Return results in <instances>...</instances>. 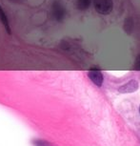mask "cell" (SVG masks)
<instances>
[{
  "mask_svg": "<svg viewBox=\"0 0 140 146\" xmlns=\"http://www.w3.org/2000/svg\"><path fill=\"white\" fill-rule=\"evenodd\" d=\"M34 144L35 146H52V144L50 142L46 141V140L43 139H36L34 141Z\"/></svg>",
  "mask_w": 140,
  "mask_h": 146,
  "instance_id": "cell-7",
  "label": "cell"
},
{
  "mask_svg": "<svg viewBox=\"0 0 140 146\" xmlns=\"http://www.w3.org/2000/svg\"><path fill=\"white\" fill-rule=\"evenodd\" d=\"M53 7H54L53 15H54V16H55V18L57 19V20H61L65 15V9L60 4H55Z\"/></svg>",
  "mask_w": 140,
  "mask_h": 146,
  "instance_id": "cell-4",
  "label": "cell"
},
{
  "mask_svg": "<svg viewBox=\"0 0 140 146\" xmlns=\"http://www.w3.org/2000/svg\"><path fill=\"white\" fill-rule=\"evenodd\" d=\"M139 88V84L137 80L135 79H131L127 83L121 85L119 88H118V92L120 93H133L135 92V91L138 90Z\"/></svg>",
  "mask_w": 140,
  "mask_h": 146,
  "instance_id": "cell-3",
  "label": "cell"
},
{
  "mask_svg": "<svg viewBox=\"0 0 140 146\" xmlns=\"http://www.w3.org/2000/svg\"><path fill=\"white\" fill-rule=\"evenodd\" d=\"M139 113H140V107H139Z\"/></svg>",
  "mask_w": 140,
  "mask_h": 146,
  "instance_id": "cell-9",
  "label": "cell"
},
{
  "mask_svg": "<svg viewBox=\"0 0 140 146\" xmlns=\"http://www.w3.org/2000/svg\"><path fill=\"white\" fill-rule=\"evenodd\" d=\"M0 20L3 23V25L5 28L7 29V31L10 33V28H9V23H8V19H7V16L5 15V13L2 10V8L0 7Z\"/></svg>",
  "mask_w": 140,
  "mask_h": 146,
  "instance_id": "cell-6",
  "label": "cell"
},
{
  "mask_svg": "<svg viewBox=\"0 0 140 146\" xmlns=\"http://www.w3.org/2000/svg\"><path fill=\"white\" fill-rule=\"evenodd\" d=\"M89 76L90 79L92 80L93 83L96 85L97 87H101L104 81V76L101 73V71L98 68H92L89 71Z\"/></svg>",
  "mask_w": 140,
  "mask_h": 146,
  "instance_id": "cell-2",
  "label": "cell"
},
{
  "mask_svg": "<svg viewBox=\"0 0 140 146\" xmlns=\"http://www.w3.org/2000/svg\"><path fill=\"white\" fill-rule=\"evenodd\" d=\"M92 0H77V8L80 11H85L90 8Z\"/></svg>",
  "mask_w": 140,
  "mask_h": 146,
  "instance_id": "cell-5",
  "label": "cell"
},
{
  "mask_svg": "<svg viewBox=\"0 0 140 146\" xmlns=\"http://www.w3.org/2000/svg\"><path fill=\"white\" fill-rule=\"evenodd\" d=\"M134 70L140 71V54L136 57L135 62H134Z\"/></svg>",
  "mask_w": 140,
  "mask_h": 146,
  "instance_id": "cell-8",
  "label": "cell"
},
{
  "mask_svg": "<svg viewBox=\"0 0 140 146\" xmlns=\"http://www.w3.org/2000/svg\"><path fill=\"white\" fill-rule=\"evenodd\" d=\"M93 6L98 13L106 15L112 12L114 1L112 0H93Z\"/></svg>",
  "mask_w": 140,
  "mask_h": 146,
  "instance_id": "cell-1",
  "label": "cell"
}]
</instances>
